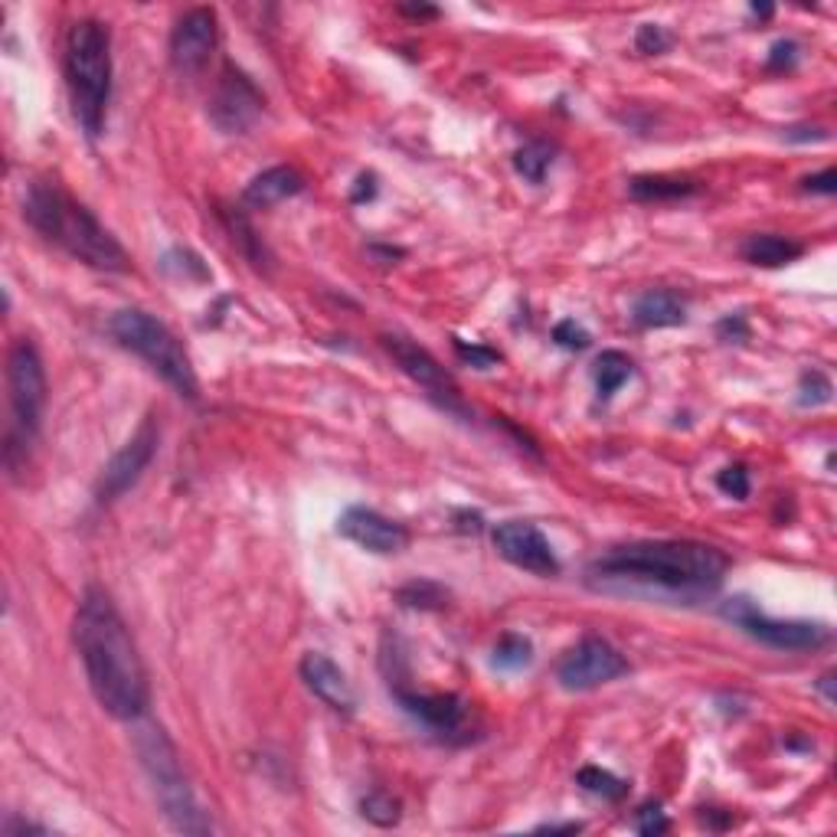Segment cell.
Wrapping results in <instances>:
<instances>
[{"label": "cell", "instance_id": "6da1fadb", "mask_svg": "<svg viewBox=\"0 0 837 837\" xmlns=\"http://www.w3.org/2000/svg\"><path fill=\"white\" fill-rule=\"evenodd\" d=\"M730 560L697 540H642L615 547L586 566V583L608 595H635L674 605H697L717 595Z\"/></svg>", "mask_w": 837, "mask_h": 837}, {"label": "cell", "instance_id": "7a4b0ae2", "mask_svg": "<svg viewBox=\"0 0 837 837\" xmlns=\"http://www.w3.org/2000/svg\"><path fill=\"white\" fill-rule=\"evenodd\" d=\"M73 642L98 707L125 723L141 720L151 703L148 670L118 605L102 586L83 592L73 618Z\"/></svg>", "mask_w": 837, "mask_h": 837}, {"label": "cell", "instance_id": "3957f363", "mask_svg": "<svg viewBox=\"0 0 837 837\" xmlns=\"http://www.w3.org/2000/svg\"><path fill=\"white\" fill-rule=\"evenodd\" d=\"M23 220L53 246L66 250L83 265L98 272H128L131 258L125 246L98 223V216L80 203L56 177H36L23 197Z\"/></svg>", "mask_w": 837, "mask_h": 837}, {"label": "cell", "instance_id": "277c9868", "mask_svg": "<svg viewBox=\"0 0 837 837\" xmlns=\"http://www.w3.org/2000/svg\"><path fill=\"white\" fill-rule=\"evenodd\" d=\"M63 73L73 102V115L85 138H98L112 98V36L98 20H76L63 46Z\"/></svg>", "mask_w": 837, "mask_h": 837}, {"label": "cell", "instance_id": "5b68a950", "mask_svg": "<svg viewBox=\"0 0 837 837\" xmlns=\"http://www.w3.org/2000/svg\"><path fill=\"white\" fill-rule=\"evenodd\" d=\"M7 432H3V465L10 475L27 468V458L40 438L46 413V370L33 340L20 337L7 350Z\"/></svg>", "mask_w": 837, "mask_h": 837}, {"label": "cell", "instance_id": "8992f818", "mask_svg": "<svg viewBox=\"0 0 837 837\" xmlns=\"http://www.w3.org/2000/svg\"><path fill=\"white\" fill-rule=\"evenodd\" d=\"M135 753L141 759V769L155 788V798L168 818V825L180 835H210L213 825L210 818L203 815L187 775H183V765H180V753L177 746L170 743V737L158 727V723H148L135 733Z\"/></svg>", "mask_w": 837, "mask_h": 837}, {"label": "cell", "instance_id": "52a82bcc", "mask_svg": "<svg viewBox=\"0 0 837 837\" xmlns=\"http://www.w3.org/2000/svg\"><path fill=\"white\" fill-rule=\"evenodd\" d=\"M108 331L125 350L141 357L177 396H183L190 403L200 400V380L190 363V353L183 350V343L177 340V335L165 321H158L155 315H148L141 308H125L112 318Z\"/></svg>", "mask_w": 837, "mask_h": 837}, {"label": "cell", "instance_id": "ba28073f", "mask_svg": "<svg viewBox=\"0 0 837 837\" xmlns=\"http://www.w3.org/2000/svg\"><path fill=\"white\" fill-rule=\"evenodd\" d=\"M720 615L727 622H733L737 628H743L750 638L762 642L765 648H775V651H815L822 648L831 632L828 625H818V622H782V618H772L765 615L753 598L746 595H733L720 605Z\"/></svg>", "mask_w": 837, "mask_h": 837}, {"label": "cell", "instance_id": "9c48e42d", "mask_svg": "<svg viewBox=\"0 0 837 837\" xmlns=\"http://www.w3.org/2000/svg\"><path fill=\"white\" fill-rule=\"evenodd\" d=\"M380 340H383V350L393 357V363L416 383L418 390H425V396H428L438 410H445L448 416L458 418L472 416L468 406H465V400H462L458 383L452 380V373H448L422 343L400 335H386L380 337Z\"/></svg>", "mask_w": 837, "mask_h": 837}, {"label": "cell", "instance_id": "30bf717a", "mask_svg": "<svg viewBox=\"0 0 837 837\" xmlns=\"http://www.w3.org/2000/svg\"><path fill=\"white\" fill-rule=\"evenodd\" d=\"M628 670H632L628 658L612 642L589 635L563 655V661L557 665V680L570 693H586V690H595L602 684L618 680Z\"/></svg>", "mask_w": 837, "mask_h": 837}, {"label": "cell", "instance_id": "8fae6325", "mask_svg": "<svg viewBox=\"0 0 837 837\" xmlns=\"http://www.w3.org/2000/svg\"><path fill=\"white\" fill-rule=\"evenodd\" d=\"M158 422L155 416H145V422L138 425V432L112 455V462L102 468L98 485H95V501L112 504L118 501L125 491H131L138 485V478L148 472L155 452H158Z\"/></svg>", "mask_w": 837, "mask_h": 837}, {"label": "cell", "instance_id": "7c38bea8", "mask_svg": "<svg viewBox=\"0 0 837 837\" xmlns=\"http://www.w3.org/2000/svg\"><path fill=\"white\" fill-rule=\"evenodd\" d=\"M220 40V20L216 10L210 7H190L187 13L177 17L173 30H170V66L180 76H193L200 73Z\"/></svg>", "mask_w": 837, "mask_h": 837}, {"label": "cell", "instance_id": "4fadbf2b", "mask_svg": "<svg viewBox=\"0 0 837 837\" xmlns=\"http://www.w3.org/2000/svg\"><path fill=\"white\" fill-rule=\"evenodd\" d=\"M262 105L265 98L250 76L236 66H226L210 98V121L226 135H243L262 115Z\"/></svg>", "mask_w": 837, "mask_h": 837}, {"label": "cell", "instance_id": "5bb4252c", "mask_svg": "<svg viewBox=\"0 0 837 837\" xmlns=\"http://www.w3.org/2000/svg\"><path fill=\"white\" fill-rule=\"evenodd\" d=\"M491 540L504 560L523 573H533V576H557L560 573V560H557L550 540L543 537L540 527H533L527 520H504L495 527Z\"/></svg>", "mask_w": 837, "mask_h": 837}, {"label": "cell", "instance_id": "9a60e30c", "mask_svg": "<svg viewBox=\"0 0 837 837\" xmlns=\"http://www.w3.org/2000/svg\"><path fill=\"white\" fill-rule=\"evenodd\" d=\"M390 693L413 720L438 737H455L468 727V700L458 693H418L403 680H390Z\"/></svg>", "mask_w": 837, "mask_h": 837}, {"label": "cell", "instance_id": "2e32d148", "mask_svg": "<svg viewBox=\"0 0 837 837\" xmlns=\"http://www.w3.org/2000/svg\"><path fill=\"white\" fill-rule=\"evenodd\" d=\"M337 533L347 537L350 543L370 550V553H380V557L400 553L410 543V533H406L403 523H396V520H390V517H383L380 510H370V507H347L337 517Z\"/></svg>", "mask_w": 837, "mask_h": 837}, {"label": "cell", "instance_id": "e0dca14e", "mask_svg": "<svg viewBox=\"0 0 837 837\" xmlns=\"http://www.w3.org/2000/svg\"><path fill=\"white\" fill-rule=\"evenodd\" d=\"M298 674L305 680V687L325 703L331 707L335 713H343V717H353L357 710V697H353V687L347 680V674L337 668L335 661L321 651H308L298 665Z\"/></svg>", "mask_w": 837, "mask_h": 837}, {"label": "cell", "instance_id": "ac0fdd59", "mask_svg": "<svg viewBox=\"0 0 837 837\" xmlns=\"http://www.w3.org/2000/svg\"><path fill=\"white\" fill-rule=\"evenodd\" d=\"M632 321L645 331H661V328H677L687 321V301L670 292V288H651L635 298L632 305Z\"/></svg>", "mask_w": 837, "mask_h": 837}, {"label": "cell", "instance_id": "d6986e66", "mask_svg": "<svg viewBox=\"0 0 837 837\" xmlns=\"http://www.w3.org/2000/svg\"><path fill=\"white\" fill-rule=\"evenodd\" d=\"M301 190H305V177L295 168L278 165V168L255 173L250 183H246V190H243V200L250 206H255V210H268V206H275V203H282L288 197H298Z\"/></svg>", "mask_w": 837, "mask_h": 837}, {"label": "cell", "instance_id": "ffe728a7", "mask_svg": "<svg viewBox=\"0 0 837 837\" xmlns=\"http://www.w3.org/2000/svg\"><path fill=\"white\" fill-rule=\"evenodd\" d=\"M802 252H805L802 243L778 236V233H755L743 243V258L753 265H762V268H782V265L795 262Z\"/></svg>", "mask_w": 837, "mask_h": 837}, {"label": "cell", "instance_id": "44dd1931", "mask_svg": "<svg viewBox=\"0 0 837 837\" xmlns=\"http://www.w3.org/2000/svg\"><path fill=\"white\" fill-rule=\"evenodd\" d=\"M628 193H632V200H642V203H668V200L693 197V193H697V183H693V180H684V177L645 173V177H635V180L628 183Z\"/></svg>", "mask_w": 837, "mask_h": 837}, {"label": "cell", "instance_id": "7402d4cb", "mask_svg": "<svg viewBox=\"0 0 837 837\" xmlns=\"http://www.w3.org/2000/svg\"><path fill=\"white\" fill-rule=\"evenodd\" d=\"M635 373L632 357H625L622 350H602L595 357V390L602 400H612Z\"/></svg>", "mask_w": 837, "mask_h": 837}, {"label": "cell", "instance_id": "603a6c76", "mask_svg": "<svg viewBox=\"0 0 837 837\" xmlns=\"http://www.w3.org/2000/svg\"><path fill=\"white\" fill-rule=\"evenodd\" d=\"M220 216H223V223H226V230H230V236H233L236 250L243 252L258 272H262V268H268V265H272V255H268V250H265L262 236H255L250 216H246L243 210H223Z\"/></svg>", "mask_w": 837, "mask_h": 837}, {"label": "cell", "instance_id": "cb8c5ba5", "mask_svg": "<svg viewBox=\"0 0 837 837\" xmlns=\"http://www.w3.org/2000/svg\"><path fill=\"white\" fill-rule=\"evenodd\" d=\"M360 815H363L370 825H377V828H396L400 818H403V805H400V798H393L390 792L377 788V792H370V795L360 798Z\"/></svg>", "mask_w": 837, "mask_h": 837}, {"label": "cell", "instance_id": "d4e9b609", "mask_svg": "<svg viewBox=\"0 0 837 837\" xmlns=\"http://www.w3.org/2000/svg\"><path fill=\"white\" fill-rule=\"evenodd\" d=\"M513 168L523 180L530 183H543L547 170L553 168V148L547 141H527L517 155H513Z\"/></svg>", "mask_w": 837, "mask_h": 837}, {"label": "cell", "instance_id": "484cf974", "mask_svg": "<svg viewBox=\"0 0 837 837\" xmlns=\"http://www.w3.org/2000/svg\"><path fill=\"white\" fill-rule=\"evenodd\" d=\"M530 661H533V642L517 632L501 635V642L495 645V655H491V665L498 670H520Z\"/></svg>", "mask_w": 837, "mask_h": 837}, {"label": "cell", "instance_id": "4316f807", "mask_svg": "<svg viewBox=\"0 0 837 837\" xmlns=\"http://www.w3.org/2000/svg\"><path fill=\"white\" fill-rule=\"evenodd\" d=\"M576 782H580L586 792L598 795V798H608V802H618V798L628 792L625 778H618V775H612L608 769H598V765H586V769H580Z\"/></svg>", "mask_w": 837, "mask_h": 837}, {"label": "cell", "instance_id": "83f0119b", "mask_svg": "<svg viewBox=\"0 0 837 837\" xmlns=\"http://www.w3.org/2000/svg\"><path fill=\"white\" fill-rule=\"evenodd\" d=\"M396 598L410 608H442L448 602V589H442L432 580H413L396 592Z\"/></svg>", "mask_w": 837, "mask_h": 837}, {"label": "cell", "instance_id": "f1b7e54d", "mask_svg": "<svg viewBox=\"0 0 837 837\" xmlns=\"http://www.w3.org/2000/svg\"><path fill=\"white\" fill-rule=\"evenodd\" d=\"M831 400V380L822 373V370H808L802 373V383H798V403L802 406H825Z\"/></svg>", "mask_w": 837, "mask_h": 837}, {"label": "cell", "instance_id": "f546056e", "mask_svg": "<svg viewBox=\"0 0 837 837\" xmlns=\"http://www.w3.org/2000/svg\"><path fill=\"white\" fill-rule=\"evenodd\" d=\"M455 353H458V360H465L475 370H491L501 360V353L495 347H488V343H468L462 337H455Z\"/></svg>", "mask_w": 837, "mask_h": 837}, {"label": "cell", "instance_id": "4dcf8cb0", "mask_svg": "<svg viewBox=\"0 0 837 837\" xmlns=\"http://www.w3.org/2000/svg\"><path fill=\"white\" fill-rule=\"evenodd\" d=\"M717 488H720L727 498L746 501V498H750V468H746V465H727V468L717 475Z\"/></svg>", "mask_w": 837, "mask_h": 837}, {"label": "cell", "instance_id": "1f68e13d", "mask_svg": "<svg viewBox=\"0 0 837 837\" xmlns=\"http://www.w3.org/2000/svg\"><path fill=\"white\" fill-rule=\"evenodd\" d=\"M670 33L665 27H658V23H645V27H638V33H635V50L638 53H645V56H658V53H668L670 50Z\"/></svg>", "mask_w": 837, "mask_h": 837}, {"label": "cell", "instance_id": "d6a6232c", "mask_svg": "<svg viewBox=\"0 0 837 837\" xmlns=\"http://www.w3.org/2000/svg\"><path fill=\"white\" fill-rule=\"evenodd\" d=\"M635 831L638 835H665L668 831V815L661 812V805L658 802H648V805H642L638 808V815H635Z\"/></svg>", "mask_w": 837, "mask_h": 837}, {"label": "cell", "instance_id": "836d02e7", "mask_svg": "<svg viewBox=\"0 0 837 837\" xmlns=\"http://www.w3.org/2000/svg\"><path fill=\"white\" fill-rule=\"evenodd\" d=\"M553 340L560 343V347H566V350H586L589 347V331L583 325H576L573 318H566V321H560L557 328H553Z\"/></svg>", "mask_w": 837, "mask_h": 837}, {"label": "cell", "instance_id": "e575fe53", "mask_svg": "<svg viewBox=\"0 0 837 837\" xmlns=\"http://www.w3.org/2000/svg\"><path fill=\"white\" fill-rule=\"evenodd\" d=\"M798 63V43L795 40H778L769 53V70L772 73H788Z\"/></svg>", "mask_w": 837, "mask_h": 837}, {"label": "cell", "instance_id": "d590c367", "mask_svg": "<svg viewBox=\"0 0 837 837\" xmlns=\"http://www.w3.org/2000/svg\"><path fill=\"white\" fill-rule=\"evenodd\" d=\"M802 190H808V193H825V197H831L837 190V173L835 168H825L822 173H812V177H805L802 180Z\"/></svg>", "mask_w": 837, "mask_h": 837}, {"label": "cell", "instance_id": "8d00e7d4", "mask_svg": "<svg viewBox=\"0 0 837 837\" xmlns=\"http://www.w3.org/2000/svg\"><path fill=\"white\" fill-rule=\"evenodd\" d=\"M717 331H720L723 340H743V337L750 335V328H746V318H743V315H730V318H723Z\"/></svg>", "mask_w": 837, "mask_h": 837}, {"label": "cell", "instance_id": "74e56055", "mask_svg": "<svg viewBox=\"0 0 837 837\" xmlns=\"http://www.w3.org/2000/svg\"><path fill=\"white\" fill-rule=\"evenodd\" d=\"M377 197V177L373 173H363L357 180V190H353V203H363V200H373Z\"/></svg>", "mask_w": 837, "mask_h": 837}, {"label": "cell", "instance_id": "f35d334b", "mask_svg": "<svg viewBox=\"0 0 837 837\" xmlns=\"http://www.w3.org/2000/svg\"><path fill=\"white\" fill-rule=\"evenodd\" d=\"M785 138L788 141H825L828 131L825 128H792V131H785Z\"/></svg>", "mask_w": 837, "mask_h": 837}, {"label": "cell", "instance_id": "ab89813d", "mask_svg": "<svg viewBox=\"0 0 837 837\" xmlns=\"http://www.w3.org/2000/svg\"><path fill=\"white\" fill-rule=\"evenodd\" d=\"M537 831H550V835H560V831H563V835H576V831H583V825H580V822H566V825H560V822H557V825H540Z\"/></svg>", "mask_w": 837, "mask_h": 837}, {"label": "cell", "instance_id": "60d3db41", "mask_svg": "<svg viewBox=\"0 0 837 837\" xmlns=\"http://www.w3.org/2000/svg\"><path fill=\"white\" fill-rule=\"evenodd\" d=\"M831 684H835V677H831V674H825V677L818 680V690L825 693V700H828V703H835V690H831Z\"/></svg>", "mask_w": 837, "mask_h": 837}, {"label": "cell", "instance_id": "b9f144b4", "mask_svg": "<svg viewBox=\"0 0 837 837\" xmlns=\"http://www.w3.org/2000/svg\"><path fill=\"white\" fill-rule=\"evenodd\" d=\"M403 13H410V17H435L438 10L435 7H400Z\"/></svg>", "mask_w": 837, "mask_h": 837}]
</instances>
